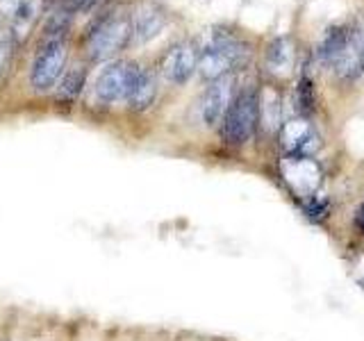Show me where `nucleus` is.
Returning a JSON list of instances; mask_svg holds the SVG:
<instances>
[{
    "label": "nucleus",
    "instance_id": "nucleus-1",
    "mask_svg": "<svg viewBox=\"0 0 364 341\" xmlns=\"http://www.w3.org/2000/svg\"><path fill=\"white\" fill-rule=\"evenodd\" d=\"M259 121V94L255 89H244L232 98L223 117L221 134L228 144L242 146L253 136Z\"/></svg>",
    "mask_w": 364,
    "mask_h": 341
},
{
    "label": "nucleus",
    "instance_id": "nucleus-2",
    "mask_svg": "<svg viewBox=\"0 0 364 341\" xmlns=\"http://www.w3.org/2000/svg\"><path fill=\"white\" fill-rule=\"evenodd\" d=\"M248 60V50L242 41H237L230 34H216L214 41L200 53L198 57V73L203 80H216L225 77L228 71H232L235 66L246 64Z\"/></svg>",
    "mask_w": 364,
    "mask_h": 341
},
{
    "label": "nucleus",
    "instance_id": "nucleus-3",
    "mask_svg": "<svg viewBox=\"0 0 364 341\" xmlns=\"http://www.w3.org/2000/svg\"><path fill=\"white\" fill-rule=\"evenodd\" d=\"M132 39V18L128 16H105L89 32L87 53L94 62H105L121 53Z\"/></svg>",
    "mask_w": 364,
    "mask_h": 341
},
{
    "label": "nucleus",
    "instance_id": "nucleus-4",
    "mask_svg": "<svg viewBox=\"0 0 364 341\" xmlns=\"http://www.w3.org/2000/svg\"><path fill=\"white\" fill-rule=\"evenodd\" d=\"M66 55H68L66 37H55L43 41L30 68V85L34 91H46L57 82V77L64 71Z\"/></svg>",
    "mask_w": 364,
    "mask_h": 341
},
{
    "label": "nucleus",
    "instance_id": "nucleus-5",
    "mask_svg": "<svg viewBox=\"0 0 364 341\" xmlns=\"http://www.w3.org/2000/svg\"><path fill=\"white\" fill-rule=\"evenodd\" d=\"M141 68L132 62H114L96 80V98L102 105H112L117 100H128Z\"/></svg>",
    "mask_w": 364,
    "mask_h": 341
},
{
    "label": "nucleus",
    "instance_id": "nucleus-6",
    "mask_svg": "<svg viewBox=\"0 0 364 341\" xmlns=\"http://www.w3.org/2000/svg\"><path fill=\"white\" fill-rule=\"evenodd\" d=\"M198 50L191 41L173 45L162 62L164 77L173 85H185L187 80L193 75V71H198Z\"/></svg>",
    "mask_w": 364,
    "mask_h": 341
},
{
    "label": "nucleus",
    "instance_id": "nucleus-7",
    "mask_svg": "<svg viewBox=\"0 0 364 341\" xmlns=\"http://www.w3.org/2000/svg\"><path fill=\"white\" fill-rule=\"evenodd\" d=\"M280 144L289 157H310L316 151V134L305 119H294L282 125Z\"/></svg>",
    "mask_w": 364,
    "mask_h": 341
},
{
    "label": "nucleus",
    "instance_id": "nucleus-8",
    "mask_svg": "<svg viewBox=\"0 0 364 341\" xmlns=\"http://www.w3.org/2000/svg\"><path fill=\"white\" fill-rule=\"evenodd\" d=\"M232 80L230 77H221L205 91V96L200 100V117L205 125H216L223 117L228 107L232 102Z\"/></svg>",
    "mask_w": 364,
    "mask_h": 341
},
{
    "label": "nucleus",
    "instance_id": "nucleus-9",
    "mask_svg": "<svg viewBox=\"0 0 364 341\" xmlns=\"http://www.w3.org/2000/svg\"><path fill=\"white\" fill-rule=\"evenodd\" d=\"M284 178L291 182L301 196L312 198L318 182H321V166L312 157H291L289 164L284 166Z\"/></svg>",
    "mask_w": 364,
    "mask_h": 341
},
{
    "label": "nucleus",
    "instance_id": "nucleus-10",
    "mask_svg": "<svg viewBox=\"0 0 364 341\" xmlns=\"http://www.w3.org/2000/svg\"><path fill=\"white\" fill-rule=\"evenodd\" d=\"M335 71L341 80H355L364 71V28L348 32V43L335 64Z\"/></svg>",
    "mask_w": 364,
    "mask_h": 341
},
{
    "label": "nucleus",
    "instance_id": "nucleus-11",
    "mask_svg": "<svg viewBox=\"0 0 364 341\" xmlns=\"http://www.w3.org/2000/svg\"><path fill=\"white\" fill-rule=\"evenodd\" d=\"M164 23H166V16H164L162 9L151 5V3L141 5L132 16V37H134V41L136 43H146V41L155 39L157 34L162 32Z\"/></svg>",
    "mask_w": 364,
    "mask_h": 341
},
{
    "label": "nucleus",
    "instance_id": "nucleus-12",
    "mask_svg": "<svg viewBox=\"0 0 364 341\" xmlns=\"http://www.w3.org/2000/svg\"><path fill=\"white\" fill-rule=\"evenodd\" d=\"M43 9V0H18L14 7V14L9 18V34L14 41H23L34 28L39 14Z\"/></svg>",
    "mask_w": 364,
    "mask_h": 341
},
{
    "label": "nucleus",
    "instance_id": "nucleus-13",
    "mask_svg": "<svg viewBox=\"0 0 364 341\" xmlns=\"http://www.w3.org/2000/svg\"><path fill=\"white\" fill-rule=\"evenodd\" d=\"M346 43H348V32L344 28H339V26L330 28L326 32L321 45H318V60H321L326 66L335 68L341 53H344V48H346Z\"/></svg>",
    "mask_w": 364,
    "mask_h": 341
},
{
    "label": "nucleus",
    "instance_id": "nucleus-14",
    "mask_svg": "<svg viewBox=\"0 0 364 341\" xmlns=\"http://www.w3.org/2000/svg\"><path fill=\"white\" fill-rule=\"evenodd\" d=\"M155 96H157L155 77H153L151 71H144V68H141V73H139V77H136V82H134L132 94L128 98V105L134 112H144V109H148L153 105Z\"/></svg>",
    "mask_w": 364,
    "mask_h": 341
},
{
    "label": "nucleus",
    "instance_id": "nucleus-15",
    "mask_svg": "<svg viewBox=\"0 0 364 341\" xmlns=\"http://www.w3.org/2000/svg\"><path fill=\"white\" fill-rule=\"evenodd\" d=\"M87 82V71L82 66H75L71 68L64 77L60 87H57V94H55V100L62 102V105H68V102H73L80 94H82V87Z\"/></svg>",
    "mask_w": 364,
    "mask_h": 341
},
{
    "label": "nucleus",
    "instance_id": "nucleus-16",
    "mask_svg": "<svg viewBox=\"0 0 364 341\" xmlns=\"http://www.w3.org/2000/svg\"><path fill=\"white\" fill-rule=\"evenodd\" d=\"M294 62V50L287 39H276L267 50V64L273 73H287Z\"/></svg>",
    "mask_w": 364,
    "mask_h": 341
},
{
    "label": "nucleus",
    "instance_id": "nucleus-17",
    "mask_svg": "<svg viewBox=\"0 0 364 341\" xmlns=\"http://www.w3.org/2000/svg\"><path fill=\"white\" fill-rule=\"evenodd\" d=\"M296 102L303 114H310L314 109V82L310 77H301L296 87Z\"/></svg>",
    "mask_w": 364,
    "mask_h": 341
},
{
    "label": "nucleus",
    "instance_id": "nucleus-18",
    "mask_svg": "<svg viewBox=\"0 0 364 341\" xmlns=\"http://www.w3.org/2000/svg\"><path fill=\"white\" fill-rule=\"evenodd\" d=\"M303 212H305V216L310 221H314V223H321V221H326L328 219V212H330V200L328 198H318V196H312L310 200H307L305 205H303Z\"/></svg>",
    "mask_w": 364,
    "mask_h": 341
},
{
    "label": "nucleus",
    "instance_id": "nucleus-19",
    "mask_svg": "<svg viewBox=\"0 0 364 341\" xmlns=\"http://www.w3.org/2000/svg\"><path fill=\"white\" fill-rule=\"evenodd\" d=\"M9 48H11V45L5 39H0V73H3L7 68V64H9V55H11Z\"/></svg>",
    "mask_w": 364,
    "mask_h": 341
},
{
    "label": "nucleus",
    "instance_id": "nucleus-20",
    "mask_svg": "<svg viewBox=\"0 0 364 341\" xmlns=\"http://www.w3.org/2000/svg\"><path fill=\"white\" fill-rule=\"evenodd\" d=\"M96 5H98V0H71V3H68V7H71L73 11H89Z\"/></svg>",
    "mask_w": 364,
    "mask_h": 341
},
{
    "label": "nucleus",
    "instance_id": "nucleus-21",
    "mask_svg": "<svg viewBox=\"0 0 364 341\" xmlns=\"http://www.w3.org/2000/svg\"><path fill=\"white\" fill-rule=\"evenodd\" d=\"M355 225L364 232V202L360 205V210H358V214H355Z\"/></svg>",
    "mask_w": 364,
    "mask_h": 341
}]
</instances>
